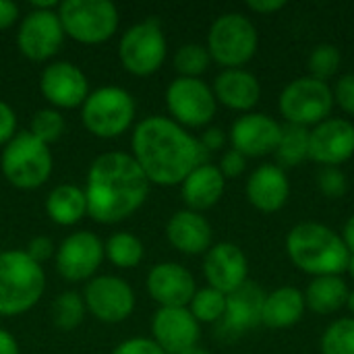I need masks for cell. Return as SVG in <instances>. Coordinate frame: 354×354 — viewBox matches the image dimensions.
Masks as SVG:
<instances>
[{"instance_id": "8", "label": "cell", "mask_w": 354, "mask_h": 354, "mask_svg": "<svg viewBox=\"0 0 354 354\" xmlns=\"http://www.w3.org/2000/svg\"><path fill=\"white\" fill-rule=\"evenodd\" d=\"M56 12L64 35L85 46L112 39L120 23L118 8L110 0H64Z\"/></svg>"}, {"instance_id": "15", "label": "cell", "mask_w": 354, "mask_h": 354, "mask_svg": "<svg viewBox=\"0 0 354 354\" xmlns=\"http://www.w3.org/2000/svg\"><path fill=\"white\" fill-rule=\"evenodd\" d=\"M354 156V122L330 116L309 129V160L324 168H338Z\"/></svg>"}, {"instance_id": "41", "label": "cell", "mask_w": 354, "mask_h": 354, "mask_svg": "<svg viewBox=\"0 0 354 354\" xmlns=\"http://www.w3.org/2000/svg\"><path fill=\"white\" fill-rule=\"evenodd\" d=\"M110 354H166L151 338H129Z\"/></svg>"}, {"instance_id": "13", "label": "cell", "mask_w": 354, "mask_h": 354, "mask_svg": "<svg viewBox=\"0 0 354 354\" xmlns=\"http://www.w3.org/2000/svg\"><path fill=\"white\" fill-rule=\"evenodd\" d=\"M56 272L66 282H89L104 261V243L95 232L68 234L56 249Z\"/></svg>"}, {"instance_id": "12", "label": "cell", "mask_w": 354, "mask_h": 354, "mask_svg": "<svg viewBox=\"0 0 354 354\" xmlns=\"http://www.w3.org/2000/svg\"><path fill=\"white\" fill-rule=\"evenodd\" d=\"M85 309L104 324H120L135 311V292L131 284L118 276H95L83 290Z\"/></svg>"}, {"instance_id": "28", "label": "cell", "mask_w": 354, "mask_h": 354, "mask_svg": "<svg viewBox=\"0 0 354 354\" xmlns=\"http://www.w3.org/2000/svg\"><path fill=\"white\" fill-rule=\"evenodd\" d=\"M46 214L58 226H75L87 216L85 191L77 185H58L46 197Z\"/></svg>"}, {"instance_id": "39", "label": "cell", "mask_w": 354, "mask_h": 354, "mask_svg": "<svg viewBox=\"0 0 354 354\" xmlns=\"http://www.w3.org/2000/svg\"><path fill=\"white\" fill-rule=\"evenodd\" d=\"M247 158L241 153V151H236V149H226L224 153H222V158H220V164H218V168H220V172L224 174V178H236V176H241L245 170H247Z\"/></svg>"}, {"instance_id": "38", "label": "cell", "mask_w": 354, "mask_h": 354, "mask_svg": "<svg viewBox=\"0 0 354 354\" xmlns=\"http://www.w3.org/2000/svg\"><path fill=\"white\" fill-rule=\"evenodd\" d=\"M334 106H338L346 116L354 118V73H346L338 77V81L332 85Z\"/></svg>"}, {"instance_id": "42", "label": "cell", "mask_w": 354, "mask_h": 354, "mask_svg": "<svg viewBox=\"0 0 354 354\" xmlns=\"http://www.w3.org/2000/svg\"><path fill=\"white\" fill-rule=\"evenodd\" d=\"M17 135V114L15 110L0 100V145H6Z\"/></svg>"}, {"instance_id": "50", "label": "cell", "mask_w": 354, "mask_h": 354, "mask_svg": "<svg viewBox=\"0 0 354 354\" xmlns=\"http://www.w3.org/2000/svg\"><path fill=\"white\" fill-rule=\"evenodd\" d=\"M346 272H348V276L354 280V255H351V259H348V268H346Z\"/></svg>"}, {"instance_id": "44", "label": "cell", "mask_w": 354, "mask_h": 354, "mask_svg": "<svg viewBox=\"0 0 354 354\" xmlns=\"http://www.w3.org/2000/svg\"><path fill=\"white\" fill-rule=\"evenodd\" d=\"M247 8L257 15H276L278 10L286 8V0H249Z\"/></svg>"}, {"instance_id": "19", "label": "cell", "mask_w": 354, "mask_h": 354, "mask_svg": "<svg viewBox=\"0 0 354 354\" xmlns=\"http://www.w3.org/2000/svg\"><path fill=\"white\" fill-rule=\"evenodd\" d=\"M203 276L209 288L226 297L249 282V259L234 243H216L203 257Z\"/></svg>"}, {"instance_id": "49", "label": "cell", "mask_w": 354, "mask_h": 354, "mask_svg": "<svg viewBox=\"0 0 354 354\" xmlns=\"http://www.w3.org/2000/svg\"><path fill=\"white\" fill-rule=\"evenodd\" d=\"M183 354H212V353H207L205 348H201V346H195V348H191V351H187V353H183Z\"/></svg>"}, {"instance_id": "33", "label": "cell", "mask_w": 354, "mask_h": 354, "mask_svg": "<svg viewBox=\"0 0 354 354\" xmlns=\"http://www.w3.org/2000/svg\"><path fill=\"white\" fill-rule=\"evenodd\" d=\"M212 56L203 44H183L174 54V68L178 77L201 79V75L209 68Z\"/></svg>"}, {"instance_id": "45", "label": "cell", "mask_w": 354, "mask_h": 354, "mask_svg": "<svg viewBox=\"0 0 354 354\" xmlns=\"http://www.w3.org/2000/svg\"><path fill=\"white\" fill-rule=\"evenodd\" d=\"M19 19V6L10 0H0V31L12 27Z\"/></svg>"}, {"instance_id": "21", "label": "cell", "mask_w": 354, "mask_h": 354, "mask_svg": "<svg viewBox=\"0 0 354 354\" xmlns=\"http://www.w3.org/2000/svg\"><path fill=\"white\" fill-rule=\"evenodd\" d=\"M147 292L160 307H189L197 292L193 274L174 261L158 263L147 274Z\"/></svg>"}, {"instance_id": "36", "label": "cell", "mask_w": 354, "mask_h": 354, "mask_svg": "<svg viewBox=\"0 0 354 354\" xmlns=\"http://www.w3.org/2000/svg\"><path fill=\"white\" fill-rule=\"evenodd\" d=\"M64 129H66L64 116L56 108H41V110H37L33 114V118H31V124H29V133L37 141L46 143L48 147H50V143H54V141H58L62 137Z\"/></svg>"}, {"instance_id": "22", "label": "cell", "mask_w": 354, "mask_h": 354, "mask_svg": "<svg viewBox=\"0 0 354 354\" xmlns=\"http://www.w3.org/2000/svg\"><path fill=\"white\" fill-rule=\"evenodd\" d=\"M247 201L261 214H276L280 212L290 197V183L286 170L276 164H261L257 166L245 185Z\"/></svg>"}, {"instance_id": "9", "label": "cell", "mask_w": 354, "mask_h": 354, "mask_svg": "<svg viewBox=\"0 0 354 354\" xmlns=\"http://www.w3.org/2000/svg\"><path fill=\"white\" fill-rule=\"evenodd\" d=\"M334 108L332 85L309 75L290 81L278 97V110L286 124L303 129H313L328 120Z\"/></svg>"}, {"instance_id": "10", "label": "cell", "mask_w": 354, "mask_h": 354, "mask_svg": "<svg viewBox=\"0 0 354 354\" xmlns=\"http://www.w3.org/2000/svg\"><path fill=\"white\" fill-rule=\"evenodd\" d=\"M166 35L156 17L129 27L118 41L120 64L135 77H149L158 73L166 60Z\"/></svg>"}, {"instance_id": "27", "label": "cell", "mask_w": 354, "mask_h": 354, "mask_svg": "<svg viewBox=\"0 0 354 354\" xmlns=\"http://www.w3.org/2000/svg\"><path fill=\"white\" fill-rule=\"evenodd\" d=\"M303 295H305V305L311 313L334 315L346 307L351 288L342 276H322V278H311Z\"/></svg>"}, {"instance_id": "18", "label": "cell", "mask_w": 354, "mask_h": 354, "mask_svg": "<svg viewBox=\"0 0 354 354\" xmlns=\"http://www.w3.org/2000/svg\"><path fill=\"white\" fill-rule=\"evenodd\" d=\"M201 328L187 307H160L151 319V340L166 354L199 346Z\"/></svg>"}, {"instance_id": "5", "label": "cell", "mask_w": 354, "mask_h": 354, "mask_svg": "<svg viewBox=\"0 0 354 354\" xmlns=\"http://www.w3.org/2000/svg\"><path fill=\"white\" fill-rule=\"evenodd\" d=\"M212 62L224 68H243L253 60L259 48L257 27L243 12H224L220 15L209 31L205 44Z\"/></svg>"}, {"instance_id": "2", "label": "cell", "mask_w": 354, "mask_h": 354, "mask_svg": "<svg viewBox=\"0 0 354 354\" xmlns=\"http://www.w3.org/2000/svg\"><path fill=\"white\" fill-rule=\"evenodd\" d=\"M151 183L131 153L106 151L87 172V216L97 224H118L143 207Z\"/></svg>"}, {"instance_id": "35", "label": "cell", "mask_w": 354, "mask_h": 354, "mask_svg": "<svg viewBox=\"0 0 354 354\" xmlns=\"http://www.w3.org/2000/svg\"><path fill=\"white\" fill-rule=\"evenodd\" d=\"M342 64V54L334 44H319L313 48L309 54L307 66H309V77L319 79V81H330L338 75Z\"/></svg>"}, {"instance_id": "43", "label": "cell", "mask_w": 354, "mask_h": 354, "mask_svg": "<svg viewBox=\"0 0 354 354\" xmlns=\"http://www.w3.org/2000/svg\"><path fill=\"white\" fill-rule=\"evenodd\" d=\"M201 147L207 151V153H214V151H220L224 149L226 141H228V135L220 129V127H207L203 129L201 137H197Z\"/></svg>"}, {"instance_id": "6", "label": "cell", "mask_w": 354, "mask_h": 354, "mask_svg": "<svg viewBox=\"0 0 354 354\" xmlns=\"http://www.w3.org/2000/svg\"><path fill=\"white\" fill-rule=\"evenodd\" d=\"M50 147L37 141L29 131L17 133L2 149L0 170L4 178L21 191H33L48 183L52 174Z\"/></svg>"}, {"instance_id": "23", "label": "cell", "mask_w": 354, "mask_h": 354, "mask_svg": "<svg viewBox=\"0 0 354 354\" xmlns=\"http://www.w3.org/2000/svg\"><path fill=\"white\" fill-rule=\"evenodd\" d=\"M212 91L216 102L228 110L249 114L255 112L261 100V83L247 68H224L216 75Z\"/></svg>"}, {"instance_id": "48", "label": "cell", "mask_w": 354, "mask_h": 354, "mask_svg": "<svg viewBox=\"0 0 354 354\" xmlns=\"http://www.w3.org/2000/svg\"><path fill=\"white\" fill-rule=\"evenodd\" d=\"M346 309H348L351 317L354 319V290H351V295H348V301H346Z\"/></svg>"}, {"instance_id": "11", "label": "cell", "mask_w": 354, "mask_h": 354, "mask_svg": "<svg viewBox=\"0 0 354 354\" xmlns=\"http://www.w3.org/2000/svg\"><path fill=\"white\" fill-rule=\"evenodd\" d=\"M166 108L170 118L183 129H207L216 116L218 102L203 79L176 77L166 89Z\"/></svg>"}, {"instance_id": "1", "label": "cell", "mask_w": 354, "mask_h": 354, "mask_svg": "<svg viewBox=\"0 0 354 354\" xmlns=\"http://www.w3.org/2000/svg\"><path fill=\"white\" fill-rule=\"evenodd\" d=\"M133 158L151 185L176 187L207 162L199 139L168 116L143 118L131 139Z\"/></svg>"}, {"instance_id": "31", "label": "cell", "mask_w": 354, "mask_h": 354, "mask_svg": "<svg viewBox=\"0 0 354 354\" xmlns=\"http://www.w3.org/2000/svg\"><path fill=\"white\" fill-rule=\"evenodd\" d=\"M83 297L75 290H64L52 301V322L60 332H73L85 317Z\"/></svg>"}, {"instance_id": "37", "label": "cell", "mask_w": 354, "mask_h": 354, "mask_svg": "<svg viewBox=\"0 0 354 354\" xmlns=\"http://www.w3.org/2000/svg\"><path fill=\"white\" fill-rule=\"evenodd\" d=\"M317 189L328 199H340L348 191V178L340 168H322L317 172Z\"/></svg>"}, {"instance_id": "4", "label": "cell", "mask_w": 354, "mask_h": 354, "mask_svg": "<svg viewBox=\"0 0 354 354\" xmlns=\"http://www.w3.org/2000/svg\"><path fill=\"white\" fill-rule=\"evenodd\" d=\"M46 290V274L25 251L0 253V315L15 317L33 309Z\"/></svg>"}, {"instance_id": "46", "label": "cell", "mask_w": 354, "mask_h": 354, "mask_svg": "<svg viewBox=\"0 0 354 354\" xmlns=\"http://www.w3.org/2000/svg\"><path fill=\"white\" fill-rule=\"evenodd\" d=\"M0 354H21L15 336L6 332L4 328H0Z\"/></svg>"}, {"instance_id": "40", "label": "cell", "mask_w": 354, "mask_h": 354, "mask_svg": "<svg viewBox=\"0 0 354 354\" xmlns=\"http://www.w3.org/2000/svg\"><path fill=\"white\" fill-rule=\"evenodd\" d=\"M35 263H46L50 257H54L56 255V247H54V243H52V239H48V236H33L29 243H27V247L23 249Z\"/></svg>"}, {"instance_id": "17", "label": "cell", "mask_w": 354, "mask_h": 354, "mask_svg": "<svg viewBox=\"0 0 354 354\" xmlns=\"http://www.w3.org/2000/svg\"><path fill=\"white\" fill-rule=\"evenodd\" d=\"M282 133V124L266 114V112H249L241 114L228 133V141L232 149L241 151L247 160L266 158L276 151L278 139Z\"/></svg>"}, {"instance_id": "3", "label": "cell", "mask_w": 354, "mask_h": 354, "mask_svg": "<svg viewBox=\"0 0 354 354\" xmlns=\"http://www.w3.org/2000/svg\"><path fill=\"white\" fill-rule=\"evenodd\" d=\"M286 255L297 270L311 278L342 276L351 253L334 228L322 222H301L286 234Z\"/></svg>"}, {"instance_id": "29", "label": "cell", "mask_w": 354, "mask_h": 354, "mask_svg": "<svg viewBox=\"0 0 354 354\" xmlns=\"http://www.w3.org/2000/svg\"><path fill=\"white\" fill-rule=\"evenodd\" d=\"M276 166L282 170L297 168L309 160V129L297 124H282V133L276 145Z\"/></svg>"}, {"instance_id": "7", "label": "cell", "mask_w": 354, "mask_h": 354, "mask_svg": "<svg viewBox=\"0 0 354 354\" xmlns=\"http://www.w3.org/2000/svg\"><path fill=\"white\" fill-rule=\"evenodd\" d=\"M137 114L135 97L114 85L100 87L87 95L81 106L83 127L100 139H116L133 127Z\"/></svg>"}, {"instance_id": "34", "label": "cell", "mask_w": 354, "mask_h": 354, "mask_svg": "<svg viewBox=\"0 0 354 354\" xmlns=\"http://www.w3.org/2000/svg\"><path fill=\"white\" fill-rule=\"evenodd\" d=\"M322 354H354V319L340 317L332 322L319 342Z\"/></svg>"}, {"instance_id": "14", "label": "cell", "mask_w": 354, "mask_h": 354, "mask_svg": "<svg viewBox=\"0 0 354 354\" xmlns=\"http://www.w3.org/2000/svg\"><path fill=\"white\" fill-rule=\"evenodd\" d=\"M64 29L56 10H29L17 29V48L31 62H46L58 54Z\"/></svg>"}, {"instance_id": "24", "label": "cell", "mask_w": 354, "mask_h": 354, "mask_svg": "<svg viewBox=\"0 0 354 354\" xmlns=\"http://www.w3.org/2000/svg\"><path fill=\"white\" fill-rule=\"evenodd\" d=\"M166 239L183 255H205L214 245V230L203 214L178 209L166 224Z\"/></svg>"}, {"instance_id": "32", "label": "cell", "mask_w": 354, "mask_h": 354, "mask_svg": "<svg viewBox=\"0 0 354 354\" xmlns=\"http://www.w3.org/2000/svg\"><path fill=\"white\" fill-rule=\"evenodd\" d=\"M191 315L197 319V324H220L226 313V295L216 288H197L195 297L191 299L189 307Z\"/></svg>"}, {"instance_id": "25", "label": "cell", "mask_w": 354, "mask_h": 354, "mask_svg": "<svg viewBox=\"0 0 354 354\" xmlns=\"http://www.w3.org/2000/svg\"><path fill=\"white\" fill-rule=\"evenodd\" d=\"M226 191V178L218 166L205 162L197 166L183 183H180V197L187 209L203 214L212 209Z\"/></svg>"}, {"instance_id": "16", "label": "cell", "mask_w": 354, "mask_h": 354, "mask_svg": "<svg viewBox=\"0 0 354 354\" xmlns=\"http://www.w3.org/2000/svg\"><path fill=\"white\" fill-rule=\"evenodd\" d=\"M39 91L44 100L56 110H73L83 106L89 95L85 73L66 60L50 62L39 77Z\"/></svg>"}, {"instance_id": "26", "label": "cell", "mask_w": 354, "mask_h": 354, "mask_svg": "<svg viewBox=\"0 0 354 354\" xmlns=\"http://www.w3.org/2000/svg\"><path fill=\"white\" fill-rule=\"evenodd\" d=\"M307 311L305 295L297 286H280L266 295L261 324L270 330H286L297 326Z\"/></svg>"}, {"instance_id": "20", "label": "cell", "mask_w": 354, "mask_h": 354, "mask_svg": "<svg viewBox=\"0 0 354 354\" xmlns=\"http://www.w3.org/2000/svg\"><path fill=\"white\" fill-rule=\"evenodd\" d=\"M263 301L266 292L253 282H247L245 286L228 295L226 313L216 328V336L220 340H236L255 330L261 324Z\"/></svg>"}, {"instance_id": "30", "label": "cell", "mask_w": 354, "mask_h": 354, "mask_svg": "<svg viewBox=\"0 0 354 354\" xmlns=\"http://www.w3.org/2000/svg\"><path fill=\"white\" fill-rule=\"evenodd\" d=\"M143 243L131 232H114L104 243V257H108V261L120 270L137 268L143 261Z\"/></svg>"}, {"instance_id": "47", "label": "cell", "mask_w": 354, "mask_h": 354, "mask_svg": "<svg viewBox=\"0 0 354 354\" xmlns=\"http://www.w3.org/2000/svg\"><path fill=\"white\" fill-rule=\"evenodd\" d=\"M340 236H342V241H344V245H346L348 253L354 255V216H351V218L346 220V224H344V228H342Z\"/></svg>"}]
</instances>
